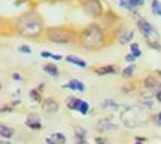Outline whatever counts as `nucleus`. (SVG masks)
<instances>
[{"label":"nucleus","mask_w":161,"mask_h":144,"mask_svg":"<svg viewBox=\"0 0 161 144\" xmlns=\"http://www.w3.org/2000/svg\"><path fill=\"white\" fill-rule=\"evenodd\" d=\"M12 27L17 34L29 39H37L45 33V24L43 19L36 11H29L19 15L12 21Z\"/></svg>","instance_id":"obj_1"},{"label":"nucleus","mask_w":161,"mask_h":144,"mask_svg":"<svg viewBox=\"0 0 161 144\" xmlns=\"http://www.w3.org/2000/svg\"><path fill=\"white\" fill-rule=\"evenodd\" d=\"M106 30L97 23H90L78 33L76 43L85 51H100L108 45Z\"/></svg>","instance_id":"obj_2"},{"label":"nucleus","mask_w":161,"mask_h":144,"mask_svg":"<svg viewBox=\"0 0 161 144\" xmlns=\"http://www.w3.org/2000/svg\"><path fill=\"white\" fill-rule=\"evenodd\" d=\"M121 121L122 125L127 128H137L151 121V113L148 107L142 105H130L121 111Z\"/></svg>","instance_id":"obj_3"},{"label":"nucleus","mask_w":161,"mask_h":144,"mask_svg":"<svg viewBox=\"0 0 161 144\" xmlns=\"http://www.w3.org/2000/svg\"><path fill=\"white\" fill-rule=\"evenodd\" d=\"M46 40L58 45L73 43L78 40V31L69 25H57V27H46L43 33Z\"/></svg>","instance_id":"obj_4"},{"label":"nucleus","mask_w":161,"mask_h":144,"mask_svg":"<svg viewBox=\"0 0 161 144\" xmlns=\"http://www.w3.org/2000/svg\"><path fill=\"white\" fill-rule=\"evenodd\" d=\"M137 28H139V31L142 33V36L145 37L148 46L152 48V49H155V51H161V45L158 43L160 34H158V31H157L145 18H142V17L137 18Z\"/></svg>","instance_id":"obj_5"},{"label":"nucleus","mask_w":161,"mask_h":144,"mask_svg":"<svg viewBox=\"0 0 161 144\" xmlns=\"http://www.w3.org/2000/svg\"><path fill=\"white\" fill-rule=\"evenodd\" d=\"M82 11L92 18H102L104 15L102 0H79Z\"/></svg>","instance_id":"obj_6"},{"label":"nucleus","mask_w":161,"mask_h":144,"mask_svg":"<svg viewBox=\"0 0 161 144\" xmlns=\"http://www.w3.org/2000/svg\"><path fill=\"white\" fill-rule=\"evenodd\" d=\"M145 89H148L151 94H157L161 89V82L157 79L155 76H148L143 80Z\"/></svg>","instance_id":"obj_7"},{"label":"nucleus","mask_w":161,"mask_h":144,"mask_svg":"<svg viewBox=\"0 0 161 144\" xmlns=\"http://www.w3.org/2000/svg\"><path fill=\"white\" fill-rule=\"evenodd\" d=\"M60 104L54 100V98H45L42 101V110L43 113H48V115H52V113H57Z\"/></svg>","instance_id":"obj_8"},{"label":"nucleus","mask_w":161,"mask_h":144,"mask_svg":"<svg viewBox=\"0 0 161 144\" xmlns=\"http://www.w3.org/2000/svg\"><path fill=\"white\" fill-rule=\"evenodd\" d=\"M94 73H96V75H98V76L118 75V73H119V69H118V65L109 64V65H104V67H96V69H94Z\"/></svg>","instance_id":"obj_9"},{"label":"nucleus","mask_w":161,"mask_h":144,"mask_svg":"<svg viewBox=\"0 0 161 144\" xmlns=\"http://www.w3.org/2000/svg\"><path fill=\"white\" fill-rule=\"evenodd\" d=\"M25 126L30 128L31 131H40L42 129V123H40V117L37 115H30L25 119Z\"/></svg>","instance_id":"obj_10"},{"label":"nucleus","mask_w":161,"mask_h":144,"mask_svg":"<svg viewBox=\"0 0 161 144\" xmlns=\"http://www.w3.org/2000/svg\"><path fill=\"white\" fill-rule=\"evenodd\" d=\"M133 37H134V33H133L131 28L122 30V33L118 34V43L119 45H127V43H130L133 40Z\"/></svg>","instance_id":"obj_11"},{"label":"nucleus","mask_w":161,"mask_h":144,"mask_svg":"<svg viewBox=\"0 0 161 144\" xmlns=\"http://www.w3.org/2000/svg\"><path fill=\"white\" fill-rule=\"evenodd\" d=\"M63 88H67V89H73V91H79V92H84L85 91V86L84 83L78 79H72L70 82H67L66 85H63Z\"/></svg>","instance_id":"obj_12"},{"label":"nucleus","mask_w":161,"mask_h":144,"mask_svg":"<svg viewBox=\"0 0 161 144\" xmlns=\"http://www.w3.org/2000/svg\"><path fill=\"white\" fill-rule=\"evenodd\" d=\"M43 71L45 73H48L49 76H52V77H58V69H57V65L55 64H52V63H48V64H43Z\"/></svg>","instance_id":"obj_13"},{"label":"nucleus","mask_w":161,"mask_h":144,"mask_svg":"<svg viewBox=\"0 0 161 144\" xmlns=\"http://www.w3.org/2000/svg\"><path fill=\"white\" fill-rule=\"evenodd\" d=\"M66 61H67V63L75 64V65H79V67H82V69H85L86 67V61H84L82 58L76 57V55H67V57H66Z\"/></svg>","instance_id":"obj_14"},{"label":"nucleus","mask_w":161,"mask_h":144,"mask_svg":"<svg viewBox=\"0 0 161 144\" xmlns=\"http://www.w3.org/2000/svg\"><path fill=\"white\" fill-rule=\"evenodd\" d=\"M134 71H136V65H134V64H130L128 67H125V69L121 71V76H122L124 79H131L133 76H134Z\"/></svg>","instance_id":"obj_15"},{"label":"nucleus","mask_w":161,"mask_h":144,"mask_svg":"<svg viewBox=\"0 0 161 144\" xmlns=\"http://www.w3.org/2000/svg\"><path fill=\"white\" fill-rule=\"evenodd\" d=\"M80 101L82 100H79L78 97H70L69 100H67V109L69 110H78L79 109V104H80Z\"/></svg>","instance_id":"obj_16"},{"label":"nucleus","mask_w":161,"mask_h":144,"mask_svg":"<svg viewBox=\"0 0 161 144\" xmlns=\"http://www.w3.org/2000/svg\"><path fill=\"white\" fill-rule=\"evenodd\" d=\"M0 135H2L3 138H11L12 135H14V129H12L11 126L2 125V126H0Z\"/></svg>","instance_id":"obj_17"},{"label":"nucleus","mask_w":161,"mask_h":144,"mask_svg":"<svg viewBox=\"0 0 161 144\" xmlns=\"http://www.w3.org/2000/svg\"><path fill=\"white\" fill-rule=\"evenodd\" d=\"M130 54H133L136 58H139L140 55H142V51H140V46H139V43H136V42H133V43H130Z\"/></svg>","instance_id":"obj_18"},{"label":"nucleus","mask_w":161,"mask_h":144,"mask_svg":"<svg viewBox=\"0 0 161 144\" xmlns=\"http://www.w3.org/2000/svg\"><path fill=\"white\" fill-rule=\"evenodd\" d=\"M102 107H104V109H108V110H112V111H115V110L118 109V104H116L115 101H112V100H104L103 103H102Z\"/></svg>","instance_id":"obj_19"},{"label":"nucleus","mask_w":161,"mask_h":144,"mask_svg":"<svg viewBox=\"0 0 161 144\" xmlns=\"http://www.w3.org/2000/svg\"><path fill=\"white\" fill-rule=\"evenodd\" d=\"M98 129L100 131H108V129H116V125L114 123H109L108 121H102L98 123Z\"/></svg>","instance_id":"obj_20"},{"label":"nucleus","mask_w":161,"mask_h":144,"mask_svg":"<svg viewBox=\"0 0 161 144\" xmlns=\"http://www.w3.org/2000/svg\"><path fill=\"white\" fill-rule=\"evenodd\" d=\"M151 11H152V13H154V15H158V17H160V13H161V3L158 2V0H152V3H151Z\"/></svg>","instance_id":"obj_21"},{"label":"nucleus","mask_w":161,"mask_h":144,"mask_svg":"<svg viewBox=\"0 0 161 144\" xmlns=\"http://www.w3.org/2000/svg\"><path fill=\"white\" fill-rule=\"evenodd\" d=\"M51 138L54 140L57 144H66V137H64L63 134H60V132H54L51 135Z\"/></svg>","instance_id":"obj_22"},{"label":"nucleus","mask_w":161,"mask_h":144,"mask_svg":"<svg viewBox=\"0 0 161 144\" xmlns=\"http://www.w3.org/2000/svg\"><path fill=\"white\" fill-rule=\"evenodd\" d=\"M30 100H33L36 103H42V101H43L42 97H40V92L37 89H31V91H30Z\"/></svg>","instance_id":"obj_23"},{"label":"nucleus","mask_w":161,"mask_h":144,"mask_svg":"<svg viewBox=\"0 0 161 144\" xmlns=\"http://www.w3.org/2000/svg\"><path fill=\"white\" fill-rule=\"evenodd\" d=\"M75 135H76V140H85V129L82 126H75Z\"/></svg>","instance_id":"obj_24"},{"label":"nucleus","mask_w":161,"mask_h":144,"mask_svg":"<svg viewBox=\"0 0 161 144\" xmlns=\"http://www.w3.org/2000/svg\"><path fill=\"white\" fill-rule=\"evenodd\" d=\"M78 111H79V113H82V115H86V113L90 111V105H88V103H86V101H80Z\"/></svg>","instance_id":"obj_25"},{"label":"nucleus","mask_w":161,"mask_h":144,"mask_svg":"<svg viewBox=\"0 0 161 144\" xmlns=\"http://www.w3.org/2000/svg\"><path fill=\"white\" fill-rule=\"evenodd\" d=\"M18 51L21 52V54H31V48L27 46V45H19V46H18Z\"/></svg>","instance_id":"obj_26"},{"label":"nucleus","mask_w":161,"mask_h":144,"mask_svg":"<svg viewBox=\"0 0 161 144\" xmlns=\"http://www.w3.org/2000/svg\"><path fill=\"white\" fill-rule=\"evenodd\" d=\"M130 5L133 6V8H137V6H142L145 3V0H127Z\"/></svg>","instance_id":"obj_27"},{"label":"nucleus","mask_w":161,"mask_h":144,"mask_svg":"<svg viewBox=\"0 0 161 144\" xmlns=\"http://www.w3.org/2000/svg\"><path fill=\"white\" fill-rule=\"evenodd\" d=\"M134 59H136V57H134L133 54H127V55H125V61H127V63H133Z\"/></svg>","instance_id":"obj_28"},{"label":"nucleus","mask_w":161,"mask_h":144,"mask_svg":"<svg viewBox=\"0 0 161 144\" xmlns=\"http://www.w3.org/2000/svg\"><path fill=\"white\" fill-rule=\"evenodd\" d=\"M96 143L97 144H108V140L102 138V137H97V138H96Z\"/></svg>","instance_id":"obj_29"},{"label":"nucleus","mask_w":161,"mask_h":144,"mask_svg":"<svg viewBox=\"0 0 161 144\" xmlns=\"http://www.w3.org/2000/svg\"><path fill=\"white\" fill-rule=\"evenodd\" d=\"M40 57H42V58H51L52 54H49V52H46V51H42V52H40Z\"/></svg>","instance_id":"obj_30"},{"label":"nucleus","mask_w":161,"mask_h":144,"mask_svg":"<svg viewBox=\"0 0 161 144\" xmlns=\"http://www.w3.org/2000/svg\"><path fill=\"white\" fill-rule=\"evenodd\" d=\"M12 79H14V80H23L21 75H18V73H12Z\"/></svg>","instance_id":"obj_31"},{"label":"nucleus","mask_w":161,"mask_h":144,"mask_svg":"<svg viewBox=\"0 0 161 144\" xmlns=\"http://www.w3.org/2000/svg\"><path fill=\"white\" fill-rule=\"evenodd\" d=\"M52 59H55V61H60V59H61V58H63V57H61V55H58V54H52Z\"/></svg>","instance_id":"obj_32"},{"label":"nucleus","mask_w":161,"mask_h":144,"mask_svg":"<svg viewBox=\"0 0 161 144\" xmlns=\"http://www.w3.org/2000/svg\"><path fill=\"white\" fill-rule=\"evenodd\" d=\"M43 2H48V3H58V2H70V0H43Z\"/></svg>","instance_id":"obj_33"},{"label":"nucleus","mask_w":161,"mask_h":144,"mask_svg":"<svg viewBox=\"0 0 161 144\" xmlns=\"http://www.w3.org/2000/svg\"><path fill=\"white\" fill-rule=\"evenodd\" d=\"M43 89H45V83L42 82V83H39V86H37V91H39V92H42Z\"/></svg>","instance_id":"obj_34"},{"label":"nucleus","mask_w":161,"mask_h":144,"mask_svg":"<svg viewBox=\"0 0 161 144\" xmlns=\"http://www.w3.org/2000/svg\"><path fill=\"white\" fill-rule=\"evenodd\" d=\"M11 107H8V105H3V107H2V113H6V111H11Z\"/></svg>","instance_id":"obj_35"},{"label":"nucleus","mask_w":161,"mask_h":144,"mask_svg":"<svg viewBox=\"0 0 161 144\" xmlns=\"http://www.w3.org/2000/svg\"><path fill=\"white\" fill-rule=\"evenodd\" d=\"M45 141H46V144H57V143H55V141H54V140L51 138V137H48V138H46Z\"/></svg>","instance_id":"obj_36"},{"label":"nucleus","mask_w":161,"mask_h":144,"mask_svg":"<svg viewBox=\"0 0 161 144\" xmlns=\"http://www.w3.org/2000/svg\"><path fill=\"white\" fill-rule=\"evenodd\" d=\"M155 97H157V101H160V103H161V89L155 94Z\"/></svg>","instance_id":"obj_37"},{"label":"nucleus","mask_w":161,"mask_h":144,"mask_svg":"<svg viewBox=\"0 0 161 144\" xmlns=\"http://www.w3.org/2000/svg\"><path fill=\"white\" fill-rule=\"evenodd\" d=\"M155 119H157V123H158V125H161V111L158 113V116H157Z\"/></svg>","instance_id":"obj_38"},{"label":"nucleus","mask_w":161,"mask_h":144,"mask_svg":"<svg viewBox=\"0 0 161 144\" xmlns=\"http://www.w3.org/2000/svg\"><path fill=\"white\" fill-rule=\"evenodd\" d=\"M136 141H139V143H143V141H146V138H143V137H136Z\"/></svg>","instance_id":"obj_39"},{"label":"nucleus","mask_w":161,"mask_h":144,"mask_svg":"<svg viewBox=\"0 0 161 144\" xmlns=\"http://www.w3.org/2000/svg\"><path fill=\"white\" fill-rule=\"evenodd\" d=\"M24 2H25V0H17V2H15V6H19V5H23Z\"/></svg>","instance_id":"obj_40"},{"label":"nucleus","mask_w":161,"mask_h":144,"mask_svg":"<svg viewBox=\"0 0 161 144\" xmlns=\"http://www.w3.org/2000/svg\"><path fill=\"white\" fill-rule=\"evenodd\" d=\"M2 144H11V143H9V141H5V140H3V141H2Z\"/></svg>","instance_id":"obj_41"},{"label":"nucleus","mask_w":161,"mask_h":144,"mask_svg":"<svg viewBox=\"0 0 161 144\" xmlns=\"http://www.w3.org/2000/svg\"><path fill=\"white\" fill-rule=\"evenodd\" d=\"M136 144H142V143H139V141H136Z\"/></svg>","instance_id":"obj_42"}]
</instances>
